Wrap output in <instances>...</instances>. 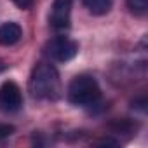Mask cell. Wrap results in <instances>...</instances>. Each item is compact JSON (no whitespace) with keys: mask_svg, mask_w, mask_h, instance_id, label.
Returning <instances> with one entry per match:
<instances>
[{"mask_svg":"<svg viewBox=\"0 0 148 148\" xmlns=\"http://www.w3.org/2000/svg\"><path fill=\"white\" fill-rule=\"evenodd\" d=\"M21 105H23V96L16 82L7 80L0 86V108L4 112H11V113L18 112Z\"/></svg>","mask_w":148,"mask_h":148,"instance_id":"4","label":"cell"},{"mask_svg":"<svg viewBox=\"0 0 148 148\" xmlns=\"http://www.w3.org/2000/svg\"><path fill=\"white\" fill-rule=\"evenodd\" d=\"M12 132H14V127H12V125H7V124H0V139H4V138H9Z\"/></svg>","mask_w":148,"mask_h":148,"instance_id":"9","label":"cell"},{"mask_svg":"<svg viewBox=\"0 0 148 148\" xmlns=\"http://www.w3.org/2000/svg\"><path fill=\"white\" fill-rule=\"evenodd\" d=\"M47 52L52 59L66 63L70 59H73L79 52V44L75 40H71L68 37H56L49 42L47 45Z\"/></svg>","mask_w":148,"mask_h":148,"instance_id":"3","label":"cell"},{"mask_svg":"<svg viewBox=\"0 0 148 148\" xmlns=\"http://www.w3.org/2000/svg\"><path fill=\"white\" fill-rule=\"evenodd\" d=\"M125 4L127 9L136 16H143L148 11V0H125Z\"/></svg>","mask_w":148,"mask_h":148,"instance_id":"8","label":"cell"},{"mask_svg":"<svg viewBox=\"0 0 148 148\" xmlns=\"http://www.w3.org/2000/svg\"><path fill=\"white\" fill-rule=\"evenodd\" d=\"M12 2H14L16 7H19L23 11H26V9H30L33 5V0H12Z\"/></svg>","mask_w":148,"mask_h":148,"instance_id":"10","label":"cell"},{"mask_svg":"<svg viewBox=\"0 0 148 148\" xmlns=\"http://www.w3.org/2000/svg\"><path fill=\"white\" fill-rule=\"evenodd\" d=\"M99 96H101V89L96 79L91 75H79L68 86V99L73 105H80V106L92 105L99 99Z\"/></svg>","mask_w":148,"mask_h":148,"instance_id":"2","label":"cell"},{"mask_svg":"<svg viewBox=\"0 0 148 148\" xmlns=\"http://www.w3.org/2000/svg\"><path fill=\"white\" fill-rule=\"evenodd\" d=\"M73 0H54L51 7V26L58 32L66 30L70 26Z\"/></svg>","mask_w":148,"mask_h":148,"instance_id":"5","label":"cell"},{"mask_svg":"<svg viewBox=\"0 0 148 148\" xmlns=\"http://www.w3.org/2000/svg\"><path fill=\"white\" fill-rule=\"evenodd\" d=\"M30 92L37 99H54L59 92V75L54 66L38 63L30 77Z\"/></svg>","mask_w":148,"mask_h":148,"instance_id":"1","label":"cell"},{"mask_svg":"<svg viewBox=\"0 0 148 148\" xmlns=\"http://www.w3.org/2000/svg\"><path fill=\"white\" fill-rule=\"evenodd\" d=\"M4 70H5V63H4V61H2V59H0V73H2V71H4Z\"/></svg>","mask_w":148,"mask_h":148,"instance_id":"11","label":"cell"},{"mask_svg":"<svg viewBox=\"0 0 148 148\" xmlns=\"http://www.w3.org/2000/svg\"><path fill=\"white\" fill-rule=\"evenodd\" d=\"M82 2L89 9V12L94 14V16L106 14L112 9V5H113V0H82Z\"/></svg>","mask_w":148,"mask_h":148,"instance_id":"7","label":"cell"},{"mask_svg":"<svg viewBox=\"0 0 148 148\" xmlns=\"http://www.w3.org/2000/svg\"><path fill=\"white\" fill-rule=\"evenodd\" d=\"M21 35H23V30L18 23H12V21L4 23L0 26V45H5V47L14 45L19 42Z\"/></svg>","mask_w":148,"mask_h":148,"instance_id":"6","label":"cell"}]
</instances>
